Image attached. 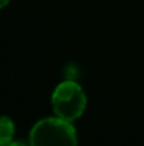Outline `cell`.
Wrapping results in <instances>:
<instances>
[{"mask_svg": "<svg viewBox=\"0 0 144 146\" xmlns=\"http://www.w3.org/2000/svg\"><path fill=\"white\" fill-rule=\"evenodd\" d=\"M30 146H78L72 122L58 116L38 121L30 131Z\"/></svg>", "mask_w": 144, "mask_h": 146, "instance_id": "1", "label": "cell"}, {"mask_svg": "<svg viewBox=\"0 0 144 146\" xmlns=\"http://www.w3.org/2000/svg\"><path fill=\"white\" fill-rule=\"evenodd\" d=\"M16 132L14 122L9 116H0V146H9Z\"/></svg>", "mask_w": 144, "mask_h": 146, "instance_id": "3", "label": "cell"}, {"mask_svg": "<svg viewBox=\"0 0 144 146\" xmlns=\"http://www.w3.org/2000/svg\"><path fill=\"white\" fill-rule=\"evenodd\" d=\"M51 104L55 116L68 122H75L82 116L86 108V94L75 81H62L54 90Z\"/></svg>", "mask_w": 144, "mask_h": 146, "instance_id": "2", "label": "cell"}, {"mask_svg": "<svg viewBox=\"0 0 144 146\" xmlns=\"http://www.w3.org/2000/svg\"><path fill=\"white\" fill-rule=\"evenodd\" d=\"M9 146H30V143L26 145V143H23V142H11Z\"/></svg>", "mask_w": 144, "mask_h": 146, "instance_id": "5", "label": "cell"}, {"mask_svg": "<svg viewBox=\"0 0 144 146\" xmlns=\"http://www.w3.org/2000/svg\"><path fill=\"white\" fill-rule=\"evenodd\" d=\"M11 0H0V9H3V7H6L9 3H10Z\"/></svg>", "mask_w": 144, "mask_h": 146, "instance_id": "4", "label": "cell"}]
</instances>
